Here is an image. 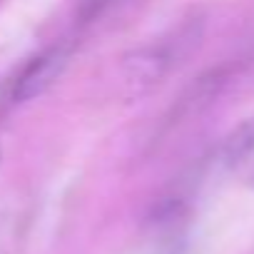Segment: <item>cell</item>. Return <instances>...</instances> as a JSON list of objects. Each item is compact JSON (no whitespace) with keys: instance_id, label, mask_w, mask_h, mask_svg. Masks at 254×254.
<instances>
[{"instance_id":"obj_2","label":"cell","mask_w":254,"mask_h":254,"mask_svg":"<svg viewBox=\"0 0 254 254\" xmlns=\"http://www.w3.org/2000/svg\"><path fill=\"white\" fill-rule=\"evenodd\" d=\"M67 63H70V48H65V45H53V48L43 50L40 55L30 58L18 70V75L8 80L13 105H23V102L43 95L65 72Z\"/></svg>"},{"instance_id":"obj_7","label":"cell","mask_w":254,"mask_h":254,"mask_svg":"<svg viewBox=\"0 0 254 254\" xmlns=\"http://www.w3.org/2000/svg\"><path fill=\"white\" fill-rule=\"evenodd\" d=\"M0 3H3V0H0Z\"/></svg>"},{"instance_id":"obj_5","label":"cell","mask_w":254,"mask_h":254,"mask_svg":"<svg viewBox=\"0 0 254 254\" xmlns=\"http://www.w3.org/2000/svg\"><path fill=\"white\" fill-rule=\"evenodd\" d=\"M13 105V100H10V90H8V80L3 82V87H0V117L5 115V110Z\"/></svg>"},{"instance_id":"obj_4","label":"cell","mask_w":254,"mask_h":254,"mask_svg":"<svg viewBox=\"0 0 254 254\" xmlns=\"http://www.w3.org/2000/svg\"><path fill=\"white\" fill-rule=\"evenodd\" d=\"M112 3V0H80V5H77V18L80 23H92L95 18L102 15V10Z\"/></svg>"},{"instance_id":"obj_6","label":"cell","mask_w":254,"mask_h":254,"mask_svg":"<svg viewBox=\"0 0 254 254\" xmlns=\"http://www.w3.org/2000/svg\"><path fill=\"white\" fill-rule=\"evenodd\" d=\"M247 185H249V187H252V190H254V170H252V172H249V177H247Z\"/></svg>"},{"instance_id":"obj_3","label":"cell","mask_w":254,"mask_h":254,"mask_svg":"<svg viewBox=\"0 0 254 254\" xmlns=\"http://www.w3.org/2000/svg\"><path fill=\"white\" fill-rule=\"evenodd\" d=\"M254 152V115L242 120L234 130L224 137V142L219 145L217 152V162L227 170L239 167L242 162H247V157H252Z\"/></svg>"},{"instance_id":"obj_1","label":"cell","mask_w":254,"mask_h":254,"mask_svg":"<svg viewBox=\"0 0 254 254\" xmlns=\"http://www.w3.org/2000/svg\"><path fill=\"white\" fill-rule=\"evenodd\" d=\"M202 40V20H187L175 28L170 35L132 50L125 55L122 70L127 85H132L137 92L150 90L157 85L172 67H177Z\"/></svg>"}]
</instances>
